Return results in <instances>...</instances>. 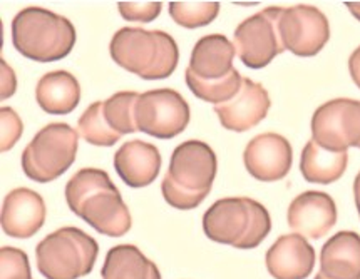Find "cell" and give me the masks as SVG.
Instances as JSON below:
<instances>
[{
	"label": "cell",
	"instance_id": "4dcf8cb0",
	"mask_svg": "<svg viewBox=\"0 0 360 279\" xmlns=\"http://www.w3.org/2000/svg\"><path fill=\"white\" fill-rule=\"evenodd\" d=\"M349 72H350V77H352L354 84L360 89V46L349 57Z\"/></svg>",
	"mask_w": 360,
	"mask_h": 279
},
{
	"label": "cell",
	"instance_id": "e0dca14e",
	"mask_svg": "<svg viewBox=\"0 0 360 279\" xmlns=\"http://www.w3.org/2000/svg\"><path fill=\"white\" fill-rule=\"evenodd\" d=\"M114 169L126 186L141 189L156 181L161 169V154L153 144L134 139L122 144L114 154Z\"/></svg>",
	"mask_w": 360,
	"mask_h": 279
},
{
	"label": "cell",
	"instance_id": "8fae6325",
	"mask_svg": "<svg viewBox=\"0 0 360 279\" xmlns=\"http://www.w3.org/2000/svg\"><path fill=\"white\" fill-rule=\"evenodd\" d=\"M278 30L285 50L298 57H314L330 39V25L323 12L304 4L288 8L282 7Z\"/></svg>",
	"mask_w": 360,
	"mask_h": 279
},
{
	"label": "cell",
	"instance_id": "30bf717a",
	"mask_svg": "<svg viewBox=\"0 0 360 279\" xmlns=\"http://www.w3.org/2000/svg\"><path fill=\"white\" fill-rule=\"evenodd\" d=\"M311 141L332 152L360 149V100L339 97L328 100L311 117Z\"/></svg>",
	"mask_w": 360,
	"mask_h": 279
},
{
	"label": "cell",
	"instance_id": "5bb4252c",
	"mask_svg": "<svg viewBox=\"0 0 360 279\" xmlns=\"http://www.w3.org/2000/svg\"><path fill=\"white\" fill-rule=\"evenodd\" d=\"M287 221L293 233L307 239H322L337 222V206L327 193L307 191L290 203Z\"/></svg>",
	"mask_w": 360,
	"mask_h": 279
},
{
	"label": "cell",
	"instance_id": "9c48e42d",
	"mask_svg": "<svg viewBox=\"0 0 360 279\" xmlns=\"http://www.w3.org/2000/svg\"><path fill=\"white\" fill-rule=\"evenodd\" d=\"M280 12L282 7H269L245 19L235 29L233 46L243 65L263 69L285 52L278 30Z\"/></svg>",
	"mask_w": 360,
	"mask_h": 279
},
{
	"label": "cell",
	"instance_id": "ffe728a7",
	"mask_svg": "<svg viewBox=\"0 0 360 279\" xmlns=\"http://www.w3.org/2000/svg\"><path fill=\"white\" fill-rule=\"evenodd\" d=\"M36 100L47 114H71L81 102V86L68 71L47 72L37 82Z\"/></svg>",
	"mask_w": 360,
	"mask_h": 279
},
{
	"label": "cell",
	"instance_id": "277c9868",
	"mask_svg": "<svg viewBox=\"0 0 360 279\" xmlns=\"http://www.w3.org/2000/svg\"><path fill=\"white\" fill-rule=\"evenodd\" d=\"M11 32L15 50L42 64L68 57L77 37L71 20L42 7L22 8L12 20Z\"/></svg>",
	"mask_w": 360,
	"mask_h": 279
},
{
	"label": "cell",
	"instance_id": "ba28073f",
	"mask_svg": "<svg viewBox=\"0 0 360 279\" xmlns=\"http://www.w3.org/2000/svg\"><path fill=\"white\" fill-rule=\"evenodd\" d=\"M190 104L174 89H155L139 94L136 122L139 132L156 139H173L190 124Z\"/></svg>",
	"mask_w": 360,
	"mask_h": 279
},
{
	"label": "cell",
	"instance_id": "7a4b0ae2",
	"mask_svg": "<svg viewBox=\"0 0 360 279\" xmlns=\"http://www.w3.org/2000/svg\"><path fill=\"white\" fill-rule=\"evenodd\" d=\"M217 171V154L208 144L196 139L181 142L171 154L169 169L162 177V198L174 209L191 211L210 194Z\"/></svg>",
	"mask_w": 360,
	"mask_h": 279
},
{
	"label": "cell",
	"instance_id": "8992f818",
	"mask_svg": "<svg viewBox=\"0 0 360 279\" xmlns=\"http://www.w3.org/2000/svg\"><path fill=\"white\" fill-rule=\"evenodd\" d=\"M98 256V241L74 226L47 234L36 247L37 269L46 279L84 278L92 271Z\"/></svg>",
	"mask_w": 360,
	"mask_h": 279
},
{
	"label": "cell",
	"instance_id": "7402d4cb",
	"mask_svg": "<svg viewBox=\"0 0 360 279\" xmlns=\"http://www.w3.org/2000/svg\"><path fill=\"white\" fill-rule=\"evenodd\" d=\"M349 165L347 152H332L320 147L315 141L305 144L300 158V171L307 182L311 184H332L339 181Z\"/></svg>",
	"mask_w": 360,
	"mask_h": 279
},
{
	"label": "cell",
	"instance_id": "52a82bcc",
	"mask_svg": "<svg viewBox=\"0 0 360 279\" xmlns=\"http://www.w3.org/2000/svg\"><path fill=\"white\" fill-rule=\"evenodd\" d=\"M77 147V130L64 122H52L39 130L22 152V169L29 179L47 184L71 168Z\"/></svg>",
	"mask_w": 360,
	"mask_h": 279
},
{
	"label": "cell",
	"instance_id": "ac0fdd59",
	"mask_svg": "<svg viewBox=\"0 0 360 279\" xmlns=\"http://www.w3.org/2000/svg\"><path fill=\"white\" fill-rule=\"evenodd\" d=\"M320 274L325 279H360V234L340 231L320 251Z\"/></svg>",
	"mask_w": 360,
	"mask_h": 279
},
{
	"label": "cell",
	"instance_id": "f1b7e54d",
	"mask_svg": "<svg viewBox=\"0 0 360 279\" xmlns=\"http://www.w3.org/2000/svg\"><path fill=\"white\" fill-rule=\"evenodd\" d=\"M0 124H2V151L7 152L19 142L24 132V124L14 109L7 106L0 109Z\"/></svg>",
	"mask_w": 360,
	"mask_h": 279
},
{
	"label": "cell",
	"instance_id": "4316f807",
	"mask_svg": "<svg viewBox=\"0 0 360 279\" xmlns=\"http://www.w3.org/2000/svg\"><path fill=\"white\" fill-rule=\"evenodd\" d=\"M0 279H32L29 256L17 247L4 246L0 251Z\"/></svg>",
	"mask_w": 360,
	"mask_h": 279
},
{
	"label": "cell",
	"instance_id": "3957f363",
	"mask_svg": "<svg viewBox=\"0 0 360 279\" xmlns=\"http://www.w3.org/2000/svg\"><path fill=\"white\" fill-rule=\"evenodd\" d=\"M109 52L120 67L144 81L168 79L179 62L176 41L162 30L122 27L112 36Z\"/></svg>",
	"mask_w": 360,
	"mask_h": 279
},
{
	"label": "cell",
	"instance_id": "44dd1931",
	"mask_svg": "<svg viewBox=\"0 0 360 279\" xmlns=\"http://www.w3.org/2000/svg\"><path fill=\"white\" fill-rule=\"evenodd\" d=\"M101 276L103 279H161V273L139 247L120 244L108 251Z\"/></svg>",
	"mask_w": 360,
	"mask_h": 279
},
{
	"label": "cell",
	"instance_id": "7c38bea8",
	"mask_svg": "<svg viewBox=\"0 0 360 279\" xmlns=\"http://www.w3.org/2000/svg\"><path fill=\"white\" fill-rule=\"evenodd\" d=\"M243 163L255 179L275 182L287 177L292 169L293 149L283 136L276 132H265L247 144Z\"/></svg>",
	"mask_w": 360,
	"mask_h": 279
},
{
	"label": "cell",
	"instance_id": "6da1fadb",
	"mask_svg": "<svg viewBox=\"0 0 360 279\" xmlns=\"http://www.w3.org/2000/svg\"><path fill=\"white\" fill-rule=\"evenodd\" d=\"M65 200L74 215L104 236L121 238L133 226L120 189L103 169L84 168L74 174L65 184Z\"/></svg>",
	"mask_w": 360,
	"mask_h": 279
},
{
	"label": "cell",
	"instance_id": "4fadbf2b",
	"mask_svg": "<svg viewBox=\"0 0 360 279\" xmlns=\"http://www.w3.org/2000/svg\"><path fill=\"white\" fill-rule=\"evenodd\" d=\"M271 106L269 90L260 82L243 77L233 99L214 106L219 124L231 132H247L265 119Z\"/></svg>",
	"mask_w": 360,
	"mask_h": 279
},
{
	"label": "cell",
	"instance_id": "9a60e30c",
	"mask_svg": "<svg viewBox=\"0 0 360 279\" xmlns=\"http://www.w3.org/2000/svg\"><path fill=\"white\" fill-rule=\"evenodd\" d=\"M46 203L42 196L27 187H17L2 204V229L14 239H29L46 222Z\"/></svg>",
	"mask_w": 360,
	"mask_h": 279
},
{
	"label": "cell",
	"instance_id": "f546056e",
	"mask_svg": "<svg viewBox=\"0 0 360 279\" xmlns=\"http://www.w3.org/2000/svg\"><path fill=\"white\" fill-rule=\"evenodd\" d=\"M0 65H2V94H0V97L8 99L12 97L17 90V77H15V72L8 67L6 60L2 59Z\"/></svg>",
	"mask_w": 360,
	"mask_h": 279
},
{
	"label": "cell",
	"instance_id": "cb8c5ba5",
	"mask_svg": "<svg viewBox=\"0 0 360 279\" xmlns=\"http://www.w3.org/2000/svg\"><path fill=\"white\" fill-rule=\"evenodd\" d=\"M139 94L133 90H122L111 97L103 100V112L108 124L120 136L138 132V122H136V104Z\"/></svg>",
	"mask_w": 360,
	"mask_h": 279
},
{
	"label": "cell",
	"instance_id": "d6a6232c",
	"mask_svg": "<svg viewBox=\"0 0 360 279\" xmlns=\"http://www.w3.org/2000/svg\"><path fill=\"white\" fill-rule=\"evenodd\" d=\"M345 7L349 8L350 14H352L355 19L360 20V2H347Z\"/></svg>",
	"mask_w": 360,
	"mask_h": 279
},
{
	"label": "cell",
	"instance_id": "603a6c76",
	"mask_svg": "<svg viewBox=\"0 0 360 279\" xmlns=\"http://www.w3.org/2000/svg\"><path fill=\"white\" fill-rule=\"evenodd\" d=\"M184 81H186L188 89L191 90L195 97H198L205 102L213 104V106H219V104L226 102V100L233 99L236 93L240 90L243 77L240 76V72L233 69L228 76L223 79H214V81H206L201 77L195 76L190 69H186L184 72Z\"/></svg>",
	"mask_w": 360,
	"mask_h": 279
},
{
	"label": "cell",
	"instance_id": "2e32d148",
	"mask_svg": "<svg viewBox=\"0 0 360 279\" xmlns=\"http://www.w3.org/2000/svg\"><path fill=\"white\" fill-rule=\"evenodd\" d=\"M315 250L300 234H283L266 251L265 264L274 279H307L314 271Z\"/></svg>",
	"mask_w": 360,
	"mask_h": 279
},
{
	"label": "cell",
	"instance_id": "5b68a950",
	"mask_svg": "<svg viewBox=\"0 0 360 279\" xmlns=\"http://www.w3.org/2000/svg\"><path fill=\"white\" fill-rule=\"evenodd\" d=\"M206 238L236 250H255L271 231L269 209L252 198H223L203 216Z\"/></svg>",
	"mask_w": 360,
	"mask_h": 279
},
{
	"label": "cell",
	"instance_id": "836d02e7",
	"mask_svg": "<svg viewBox=\"0 0 360 279\" xmlns=\"http://www.w3.org/2000/svg\"><path fill=\"white\" fill-rule=\"evenodd\" d=\"M315 279H325V278L322 276V274H320V273H319V274H317V276H315Z\"/></svg>",
	"mask_w": 360,
	"mask_h": 279
},
{
	"label": "cell",
	"instance_id": "83f0119b",
	"mask_svg": "<svg viewBox=\"0 0 360 279\" xmlns=\"http://www.w3.org/2000/svg\"><path fill=\"white\" fill-rule=\"evenodd\" d=\"M161 2H120L117 11L122 19L129 22H141L148 24L161 14Z\"/></svg>",
	"mask_w": 360,
	"mask_h": 279
},
{
	"label": "cell",
	"instance_id": "d6986e66",
	"mask_svg": "<svg viewBox=\"0 0 360 279\" xmlns=\"http://www.w3.org/2000/svg\"><path fill=\"white\" fill-rule=\"evenodd\" d=\"M235 46L225 36L210 34L195 43L188 69L201 79H223L235 69Z\"/></svg>",
	"mask_w": 360,
	"mask_h": 279
},
{
	"label": "cell",
	"instance_id": "484cf974",
	"mask_svg": "<svg viewBox=\"0 0 360 279\" xmlns=\"http://www.w3.org/2000/svg\"><path fill=\"white\" fill-rule=\"evenodd\" d=\"M219 14L218 2H171V19L184 29L206 27Z\"/></svg>",
	"mask_w": 360,
	"mask_h": 279
},
{
	"label": "cell",
	"instance_id": "1f68e13d",
	"mask_svg": "<svg viewBox=\"0 0 360 279\" xmlns=\"http://www.w3.org/2000/svg\"><path fill=\"white\" fill-rule=\"evenodd\" d=\"M354 199H355V206H357V211L360 216V172L355 176V181H354Z\"/></svg>",
	"mask_w": 360,
	"mask_h": 279
},
{
	"label": "cell",
	"instance_id": "d4e9b609",
	"mask_svg": "<svg viewBox=\"0 0 360 279\" xmlns=\"http://www.w3.org/2000/svg\"><path fill=\"white\" fill-rule=\"evenodd\" d=\"M77 134L86 142L98 147H111L121 136L111 129L103 112V100L92 102L77 119Z\"/></svg>",
	"mask_w": 360,
	"mask_h": 279
}]
</instances>
